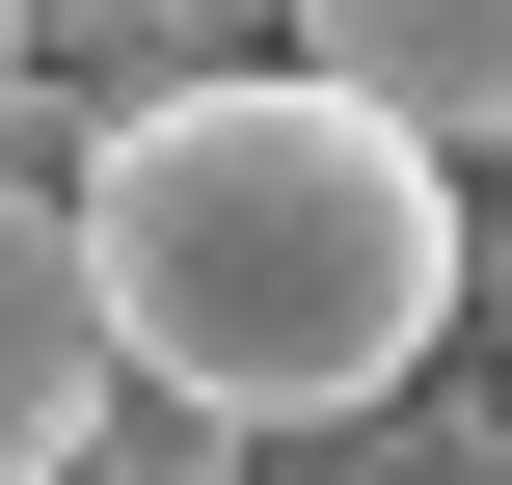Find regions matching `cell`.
I'll list each match as a JSON object with an SVG mask.
<instances>
[{
  "instance_id": "7a4b0ae2",
  "label": "cell",
  "mask_w": 512,
  "mask_h": 485,
  "mask_svg": "<svg viewBox=\"0 0 512 485\" xmlns=\"http://www.w3.org/2000/svg\"><path fill=\"white\" fill-rule=\"evenodd\" d=\"M297 81L405 162H512V0H297Z\"/></svg>"
},
{
  "instance_id": "8992f818",
  "label": "cell",
  "mask_w": 512,
  "mask_h": 485,
  "mask_svg": "<svg viewBox=\"0 0 512 485\" xmlns=\"http://www.w3.org/2000/svg\"><path fill=\"white\" fill-rule=\"evenodd\" d=\"M108 27H135L162 81H243V54H297V0H108Z\"/></svg>"
},
{
  "instance_id": "5b68a950",
  "label": "cell",
  "mask_w": 512,
  "mask_h": 485,
  "mask_svg": "<svg viewBox=\"0 0 512 485\" xmlns=\"http://www.w3.org/2000/svg\"><path fill=\"white\" fill-rule=\"evenodd\" d=\"M81 485H243V432H216V405H162V378H108V432H81Z\"/></svg>"
},
{
  "instance_id": "3957f363",
  "label": "cell",
  "mask_w": 512,
  "mask_h": 485,
  "mask_svg": "<svg viewBox=\"0 0 512 485\" xmlns=\"http://www.w3.org/2000/svg\"><path fill=\"white\" fill-rule=\"evenodd\" d=\"M108 432V297H81V216L0 189V485H81Z\"/></svg>"
},
{
  "instance_id": "52a82bcc",
  "label": "cell",
  "mask_w": 512,
  "mask_h": 485,
  "mask_svg": "<svg viewBox=\"0 0 512 485\" xmlns=\"http://www.w3.org/2000/svg\"><path fill=\"white\" fill-rule=\"evenodd\" d=\"M459 324L512 351V189H459Z\"/></svg>"
},
{
  "instance_id": "277c9868",
  "label": "cell",
  "mask_w": 512,
  "mask_h": 485,
  "mask_svg": "<svg viewBox=\"0 0 512 485\" xmlns=\"http://www.w3.org/2000/svg\"><path fill=\"white\" fill-rule=\"evenodd\" d=\"M297 485H512V405H459V378H405V405L297 432Z\"/></svg>"
},
{
  "instance_id": "6da1fadb",
  "label": "cell",
  "mask_w": 512,
  "mask_h": 485,
  "mask_svg": "<svg viewBox=\"0 0 512 485\" xmlns=\"http://www.w3.org/2000/svg\"><path fill=\"white\" fill-rule=\"evenodd\" d=\"M54 216H81V297H108V378H162L216 432H351L459 351V162H405L297 54L108 108Z\"/></svg>"
}]
</instances>
